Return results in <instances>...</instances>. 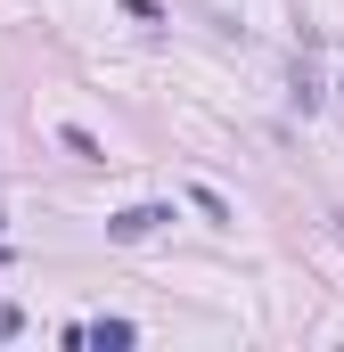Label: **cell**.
<instances>
[{"label": "cell", "mask_w": 344, "mask_h": 352, "mask_svg": "<svg viewBox=\"0 0 344 352\" xmlns=\"http://www.w3.org/2000/svg\"><path fill=\"white\" fill-rule=\"evenodd\" d=\"M164 221H172V205H123V213L107 221V238H115V246H140V238H156Z\"/></svg>", "instance_id": "cell-1"}, {"label": "cell", "mask_w": 344, "mask_h": 352, "mask_svg": "<svg viewBox=\"0 0 344 352\" xmlns=\"http://www.w3.org/2000/svg\"><path fill=\"white\" fill-rule=\"evenodd\" d=\"M189 205H197V213H205V221H213V230H222V221H230V197H222V188H189Z\"/></svg>", "instance_id": "cell-2"}, {"label": "cell", "mask_w": 344, "mask_h": 352, "mask_svg": "<svg viewBox=\"0 0 344 352\" xmlns=\"http://www.w3.org/2000/svg\"><path fill=\"white\" fill-rule=\"evenodd\" d=\"M131 336H140L131 320H90V344H98V352H107V344H131Z\"/></svg>", "instance_id": "cell-3"}, {"label": "cell", "mask_w": 344, "mask_h": 352, "mask_svg": "<svg viewBox=\"0 0 344 352\" xmlns=\"http://www.w3.org/2000/svg\"><path fill=\"white\" fill-rule=\"evenodd\" d=\"M58 140H66V148H74V156H90V164H98V156H107V148H98V140H90L83 123H66V131H58Z\"/></svg>", "instance_id": "cell-4"}, {"label": "cell", "mask_w": 344, "mask_h": 352, "mask_svg": "<svg viewBox=\"0 0 344 352\" xmlns=\"http://www.w3.org/2000/svg\"><path fill=\"white\" fill-rule=\"evenodd\" d=\"M123 16H140V25H164V8H156V0H123Z\"/></svg>", "instance_id": "cell-5"}, {"label": "cell", "mask_w": 344, "mask_h": 352, "mask_svg": "<svg viewBox=\"0 0 344 352\" xmlns=\"http://www.w3.org/2000/svg\"><path fill=\"white\" fill-rule=\"evenodd\" d=\"M17 328H25V311H17V303H0V344H8Z\"/></svg>", "instance_id": "cell-6"}]
</instances>
